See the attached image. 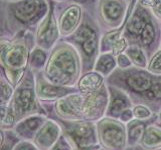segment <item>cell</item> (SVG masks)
<instances>
[{"label": "cell", "instance_id": "cell-1", "mask_svg": "<svg viewBox=\"0 0 161 150\" xmlns=\"http://www.w3.org/2000/svg\"><path fill=\"white\" fill-rule=\"evenodd\" d=\"M105 82L123 90L133 104H144L157 114L161 108V75L149 72L146 68L131 66L116 68Z\"/></svg>", "mask_w": 161, "mask_h": 150}, {"label": "cell", "instance_id": "cell-2", "mask_svg": "<svg viewBox=\"0 0 161 150\" xmlns=\"http://www.w3.org/2000/svg\"><path fill=\"white\" fill-rule=\"evenodd\" d=\"M34 46V33L30 31L0 36V77L14 88L26 71L29 54Z\"/></svg>", "mask_w": 161, "mask_h": 150}, {"label": "cell", "instance_id": "cell-3", "mask_svg": "<svg viewBox=\"0 0 161 150\" xmlns=\"http://www.w3.org/2000/svg\"><path fill=\"white\" fill-rule=\"evenodd\" d=\"M42 74L48 82L54 85L77 87L82 75V61L78 50L74 45L60 38L50 50Z\"/></svg>", "mask_w": 161, "mask_h": 150}, {"label": "cell", "instance_id": "cell-4", "mask_svg": "<svg viewBox=\"0 0 161 150\" xmlns=\"http://www.w3.org/2000/svg\"><path fill=\"white\" fill-rule=\"evenodd\" d=\"M47 0H18L6 3V21L9 35L21 31L33 32L48 12Z\"/></svg>", "mask_w": 161, "mask_h": 150}, {"label": "cell", "instance_id": "cell-5", "mask_svg": "<svg viewBox=\"0 0 161 150\" xmlns=\"http://www.w3.org/2000/svg\"><path fill=\"white\" fill-rule=\"evenodd\" d=\"M8 105L15 115L16 122L33 114L47 115L42 103L39 101L35 92L34 72L29 67H27L22 79L14 88Z\"/></svg>", "mask_w": 161, "mask_h": 150}, {"label": "cell", "instance_id": "cell-6", "mask_svg": "<svg viewBox=\"0 0 161 150\" xmlns=\"http://www.w3.org/2000/svg\"><path fill=\"white\" fill-rule=\"evenodd\" d=\"M98 144L104 150H126L128 148L126 124L119 119L104 116L96 122Z\"/></svg>", "mask_w": 161, "mask_h": 150}, {"label": "cell", "instance_id": "cell-7", "mask_svg": "<svg viewBox=\"0 0 161 150\" xmlns=\"http://www.w3.org/2000/svg\"><path fill=\"white\" fill-rule=\"evenodd\" d=\"M62 127L63 134L73 143L75 147L85 148L98 144L96 122L87 120H63L53 118Z\"/></svg>", "mask_w": 161, "mask_h": 150}, {"label": "cell", "instance_id": "cell-8", "mask_svg": "<svg viewBox=\"0 0 161 150\" xmlns=\"http://www.w3.org/2000/svg\"><path fill=\"white\" fill-rule=\"evenodd\" d=\"M127 9L124 0H98L94 15L101 31L120 27L125 21Z\"/></svg>", "mask_w": 161, "mask_h": 150}, {"label": "cell", "instance_id": "cell-9", "mask_svg": "<svg viewBox=\"0 0 161 150\" xmlns=\"http://www.w3.org/2000/svg\"><path fill=\"white\" fill-rule=\"evenodd\" d=\"M47 1L49 5L48 12L35 29L34 41L36 46L50 51L60 39V34L55 13V3L52 0Z\"/></svg>", "mask_w": 161, "mask_h": 150}, {"label": "cell", "instance_id": "cell-10", "mask_svg": "<svg viewBox=\"0 0 161 150\" xmlns=\"http://www.w3.org/2000/svg\"><path fill=\"white\" fill-rule=\"evenodd\" d=\"M109 102V91L107 84L94 92L83 94L82 103V118L87 121L97 122L103 118Z\"/></svg>", "mask_w": 161, "mask_h": 150}, {"label": "cell", "instance_id": "cell-11", "mask_svg": "<svg viewBox=\"0 0 161 150\" xmlns=\"http://www.w3.org/2000/svg\"><path fill=\"white\" fill-rule=\"evenodd\" d=\"M58 23L60 38H67L80 26L83 19L84 9L75 3H55Z\"/></svg>", "mask_w": 161, "mask_h": 150}, {"label": "cell", "instance_id": "cell-12", "mask_svg": "<svg viewBox=\"0 0 161 150\" xmlns=\"http://www.w3.org/2000/svg\"><path fill=\"white\" fill-rule=\"evenodd\" d=\"M152 16L153 14L151 12L150 8L145 7L140 3L136 5L133 12L129 15L127 19V23H126L123 33L129 45H138L140 34L145 27L146 23L149 21Z\"/></svg>", "mask_w": 161, "mask_h": 150}, {"label": "cell", "instance_id": "cell-13", "mask_svg": "<svg viewBox=\"0 0 161 150\" xmlns=\"http://www.w3.org/2000/svg\"><path fill=\"white\" fill-rule=\"evenodd\" d=\"M35 92L42 103H53L59 98L79 91L77 87L54 85L44 78L42 71L35 72Z\"/></svg>", "mask_w": 161, "mask_h": 150}, {"label": "cell", "instance_id": "cell-14", "mask_svg": "<svg viewBox=\"0 0 161 150\" xmlns=\"http://www.w3.org/2000/svg\"><path fill=\"white\" fill-rule=\"evenodd\" d=\"M62 127L53 118H47L35 134L32 143L37 150H49L62 135Z\"/></svg>", "mask_w": 161, "mask_h": 150}, {"label": "cell", "instance_id": "cell-15", "mask_svg": "<svg viewBox=\"0 0 161 150\" xmlns=\"http://www.w3.org/2000/svg\"><path fill=\"white\" fill-rule=\"evenodd\" d=\"M107 87L109 91V102L105 116L118 119L121 113L126 109L132 108L134 104L129 95L123 90L108 84Z\"/></svg>", "mask_w": 161, "mask_h": 150}, {"label": "cell", "instance_id": "cell-16", "mask_svg": "<svg viewBox=\"0 0 161 150\" xmlns=\"http://www.w3.org/2000/svg\"><path fill=\"white\" fill-rule=\"evenodd\" d=\"M47 118L48 117L44 114L30 115L17 121L12 130L20 140L32 141L35 134Z\"/></svg>", "mask_w": 161, "mask_h": 150}, {"label": "cell", "instance_id": "cell-17", "mask_svg": "<svg viewBox=\"0 0 161 150\" xmlns=\"http://www.w3.org/2000/svg\"><path fill=\"white\" fill-rule=\"evenodd\" d=\"M156 121H157V118L150 120H139L133 118L131 121L126 123V135H127L128 147L132 148L138 145L146 127L151 123H155Z\"/></svg>", "mask_w": 161, "mask_h": 150}, {"label": "cell", "instance_id": "cell-18", "mask_svg": "<svg viewBox=\"0 0 161 150\" xmlns=\"http://www.w3.org/2000/svg\"><path fill=\"white\" fill-rule=\"evenodd\" d=\"M105 84V78L101 74L93 71L84 73L80 75L79 81L77 83V88L79 92L87 94L94 92L100 89Z\"/></svg>", "mask_w": 161, "mask_h": 150}, {"label": "cell", "instance_id": "cell-19", "mask_svg": "<svg viewBox=\"0 0 161 150\" xmlns=\"http://www.w3.org/2000/svg\"><path fill=\"white\" fill-rule=\"evenodd\" d=\"M139 145L147 150L161 148V128L157 124L151 123L146 127Z\"/></svg>", "mask_w": 161, "mask_h": 150}, {"label": "cell", "instance_id": "cell-20", "mask_svg": "<svg viewBox=\"0 0 161 150\" xmlns=\"http://www.w3.org/2000/svg\"><path fill=\"white\" fill-rule=\"evenodd\" d=\"M117 68V60L112 52L100 53L94 65V71L107 78Z\"/></svg>", "mask_w": 161, "mask_h": 150}, {"label": "cell", "instance_id": "cell-21", "mask_svg": "<svg viewBox=\"0 0 161 150\" xmlns=\"http://www.w3.org/2000/svg\"><path fill=\"white\" fill-rule=\"evenodd\" d=\"M49 52L47 50H44L38 46H35L30 51L29 58H28V67L35 72L42 71L45 67V64L47 62L49 56Z\"/></svg>", "mask_w": 161, "mask_h": 150}, {"label": "cell", "instance_id": "cell-22", "mask_svg": "<svg viewBox=\"0 0 161 150\" xmlns=\"http://www.w3.org/2000/svg\"><path fill=\"white\" fill-rule=\"evenodd\" d=\"M126 55L129 57V59L132 62L133 66L139 67V68H146L148 64V58L147 55L145 54L144 50L139 47L138 45L131 44L125 50Z\"/></svg>", "mask_w": 161, "mask_h": 150}, {"label": "cell", "instance_id": "cell-23", "mask_svg": "<svg viewBox=\"0 0 161 150\" xmlns=\"http://www.w3.org/2000/svg\"><path fill=\"white\" fill-rule=\"evenodd\" d=\"M16 124V118L9 105L0 106V128L2 130H12Z\"/></svg>", "mask_w": 161, "mask_h": 150}, {"label": "cell", "instance_id": "cell-24", "mask_svg": "<svg viewBox=\"0 0 161 150\" xmlns=\"http://www.w3.org/2000/svg\"><path fill=\"white\" fill-rule=\"evenodd\" d=\"M134 118L139 120H150L157 118V114H155L148 106L144 104H135L132 107Z\"/></svg>", "mask_w": 161, "mask_h": 150}, {"label": "cell", "instance_id": "cell-25", "mask_svg": "<svg viewBox=\"0 0 161 150\" xmlns=\"http://www.w3.org/2000/svg\"><path fill=\"white\" fill-rule=\"evenodd\" d=\"M146 69L153 74L161 75V49L154 52L150 57Z\"/></svg>", "mask_w": 161, "mask_h": 150}, {"label": "cell", "instance_id": "cell-26", "mask_svg": "<svg viewBox=\"0 0 161 150\" xmlns=\"http://www.w3.org/2000/svg\"><path fill=\"white\" fill-rule=\"evenodd\" d=\"M4 134L5 139L2 145L0 146V150H13L14 146L20 141V139L14 133L13 130H4Z\"/></svg>", "mask_w": 161, "mask_h": 150}, {"label": "cell", "instance_id": "cell-27", "mask_svg": "<svg viewBox=\"0 0 161 150\" xmlns=\"http://www.w3.org/2000/svg\"><path fill=\"white\" fill-rule=\"evenodd\" d=\"M9 35L6 21V2L0 0V36Z\"/></svg>", "mask_w": 161, "mask_h": 150}, {"label": "cell", "instance_id": "cell-28", "mask_svg": "<svg viewBox=\"0 0 161 150\" xmlns=\"http://www.w3.org/2000/svg\"><path fill=\"white\" fill-rule=\"evenodd\" d=\"M74 147L75 146L73 143L67 138L64 134L62 133V135L58 139V141L53 145V147L49 150H73Z\"/></svg>", "mask_w": 161, "mask_h": 150}, {"label": "cell", "instance_id": "cell-29", "mask_svg": "<svg viewBox=\"0 0 161 150\" xmlns=\"http://www.w3.org/2000/svg\"><path fill=\"white\" fill-rule=\"evenodd\" d=\"M129 46L128 44V41L127 39H126V37L124 36V35H122L117 41H116L113 46H112V50H111V52H112L116 57L118 56V55L122 54L123 52H125V50L127 49V47Z\"/></svg>", "mask_w": 161, "mask_h": 150}, {"label": "cell", "instance_id": "cell-30", "mask_svg": "<svg viewBox=\"0 0 161 150\" xmlns=\"http://www.w3.org/2000/svg\"><path fill=\"white\" fill-rule=\"evenodd\" d=\"M116 60H117V67L121 68V69H125V68H128L133 66L132 62L131 60L129 59V57L127 56L126 54H120L116 57Z\"/></svg>", "mask_w": 161, "mask_h": 150}, {"label": "cell", "instance_id": "cell-31", "mask_svg": "<svg viewBox=\"0 0 161 150\" xmlns=\"http://www.w3.org/2000/svg\"><path fill=\"white\" fill-rule=\"evenodd\" d=\"M13 150H37V148L34 146V144L31 141L20 140V141L14 146Z\"/></svg>", "mask_w": 161, "mask_h": 150}, {"label": "cell", "instance_id": "cell-32", "mask_svg": "<svg viewBox=\"0 0 161 150\" xmlns=\"http://www.w3.org/2000/svg\"><path fill=\"white\" fill-rule=\"evenodd\" d=\"M134 118V115H133V111H132V108H129V109H126L125 111H123L122 113L120 114L119 116V120L121 122L123 123H128L129 121H131Z\"/></svg>", "mask_w": 161, "mask_h": 150}, {"label": "cell", "instance_id": "cell-33", "mask_svg": "<svg viewBox=\"0 0 161 150\" xmlns=\"http://www.w3.org/2000/svg\"><path fill=\"white\" fill-rule=\"evenodd\" d=\"M151 12L154 15V17H156L157 19H161V0H159V1L151 8Z\"/></svg>", "mask_w": 161, "mask_h": 150}, {"label": "cell", "instance_id": "cell-34", "mask_svg": "<svg viewBox=\"0 0 161 150\" xmlns=\"http://www.w3.org/2000/svg\"><path fill=\"white\" fill-rule=\"evenodd\" d=\"M158 1L159 0H138V3H140L141 5H143V6H145V7L151 9Z\"/></svg>", "mask_w": 161, "mask_h": 150}, {"label": "cell", "instance_id": "cell-35", "mask_svg": "<svg viewBox=\"0 0 161 150\" xmlns=\"http://www.w3.org/2000/svg\"><path fill=\"white\" fill-rule=\"evenodd\" d=\"M100 148L99 145H96V146H91V147H85V148H78V147H74L73 150H98Z\"/></svg>", "mask_w": 161, "mask_h": 150}, {"label": "cell", "instance_id": "cell-36", "mask_svg": "<svg viewBox=\"0 0 161 150\" xmlns=\"http://www.w3.org/2000/svg\"><path fill=\"white\" fill-rule=\"evenodd\" d=\"M4 139H5V134H4V130H2L0 128V146L2 145V143L4 142Z\"/></svg>", "mask_w": 161, "mask_h": 150}, {"label": "cell", "instance_id": "cell-37", "mask_svg": "<svg viewBox=\"0 0 161 150\" xmlns=\"http://www.w3.org/2000/svg\"><path fill=\"white\" fill-rule=\"evenodd\" d=\"M132 150H147V149H144L143 147H141L140 145H136V146L132 147ZM153 150H161V148H157V149H153Z\"/></svg>", "mask_w": 161, "mask_h": 150}, {"label": "cell", "instance_id": "cell-38", "mask_svg": "<svg viewBox=\"0 0 161 150\" xmlns=\"http://www.w3.org/2000/svg\"><path fill=\"white\" fill-rule=\"evenodd\" d=\"M156 122H161V108L157 112V121H156Z\"/></svg>", "mask_w": 161, "mask_h": 150}, {"label": "cell", "instance_id": "cell-39", "mask_svg": "<svg viewBox=\"0 0 161 150\" xmlns=\"http://www.w3.org/2000/svg\"><path fill=\"white\" fill-rule=\"evenodd\" d=\"M52 1H53L54 3H57V4H62V3H65L67 0H52Z\"/></svg>", "mask_w": 161, "mask_h": 150}, {"label": "cell", "instance_id": "cell-40", "mask_svg": "<svg viewBox=\"0 0 161 150\" xmlns=\"http://www.w3.org/2000/svg\"><path fill=\"white\" fill-rule=\"evenodd\" d=\"M2 1L6 2V3H10V2H15V1H18V0H2Z\"/></svg>", "mask_w": 161, "mask_h": 150}, {"label": "cell", "instance_id": "cell-41", "mask_svg": "<svg viewBox=\"0 0 161 150\" xmlns=\"http://www.w3.org/2000/svg\"><path fill=\"white\" fill-rule=\"evenodd\" d=\"M98 150H104V149H102V148H99ZM126 150H132V148H131V147H128V148L126 149Z\"/></svg>", "mask_w": 161, "mask_h": 150}, {"label": "cell", "instance_id": "cell-42", "mask_svg": "<svg viewBox=\"0 0 161 150\" xmlns=\"http://www.w3.org/2000/svg\"><path fill=\"white\" fill-rule=\"evenodd\" d=\"M155 123H156V124H157V125H158V126H159V127L161 128V122H155Z\"/></svg>", "mask_w": 161, "mask_h": 150}, {"label": "cell", "instance_id": "cell-43", "mask_svg": "<svg viewBox=\"0 0 161 150\" xmlns=\"http://www.w3.org/2000/svg\"><path fill=\"white\" fill-rule=\"evenodd\" d=\"M2 80H4V78H2V77H0V83L2 82Z\"/></svg>", "mask_w": 161, "mask_h": 150}]
</instances>
